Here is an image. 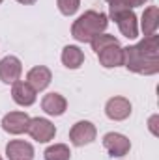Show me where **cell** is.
I'll return each mask as SVG.
<instances>
[{
    "instance_id": "1",
    "label": "cell",
    "mask_w": 159,
    "mask_h": 160,
    "mask_svg": "<svg viewBox=\"0 0 159 160\" xmlns=\"http://www.w3.org/2000/svg\"><path fill=\"white\" fill-rule=\"evenodd\" d=\"M109 26V19L101 11H86L71 26V36L80 43H90L96 36L103 34Z\"/></svg>"
},
{
    "instance_id": "2",
    "label": "cell",
    "mask_w": 159,
    "mask_h": 160,
    "mask_svg": "<svg viewBox=\"0 0 159 160\" xmlns=\"http://www.w3.org/2000/svg\"><path fill=\"white\" fill-rule=\"evenodd\" d=\"M123 50V63L131 73H139V75H156L159 73V58H148L144 54H140V50L131 45V47H125L122 48Z\"/></svg>"
},
{
    "instance_id": "3",
    "label": "cell",
    "mask_w": 159,
    "mask_h": 160,
    "mask_svg": "<svg viewBox=\"0 0 159 160\" xmlns=\"http://www.w3.org/2000/svg\"><path fill=\"white\" fill-rule=\"evenodd\" d=\"M109 17H111L112 21H116L122 36H125L127 39L139 38V24H137V15L133 13V9H129V8H120V6H111Z\"/></svg>"
},
{
    "instance_id": "4",
    "label": "cell",
    "mask_w": 159,
    "mask_h": 160,
    "mask_svg": "<svg viewBox=\"0 0 159 160\" xmlns=\"http://www.w3.org/2000/svg\"><path fill=\"white\" fill-rule=\"evenodd\" d=\"M26 132H28L36 142L47 143V142H51V140L54 138L56 127H54L49 119H45V118H34V119H30V123H28V130H26Z\"/></svg>"
},
{
    "instance_id": "5",
    "label": "cell",
    "mask_w": 159,
    "mask_h": 160,
    "mask_svg": "<svg viewBox=\"0 0 159 160\" xmlns=\"http://www.w3.org/2000/svg\"><path fill=\"white\" fill-rule=\"evenodd\" d=\"M96 134H97V130H96V127H94L90 121H79V123H75V125L71 127V130H69V140H71L73 145L82 147V145L92 143V142L96 140Z\"/></svg>"
},
{
    "instance_id": "6",
    "label": "cell",
    "mask_w": 159,
    "mask_h": 160,
    "mask_svg": "<svg viewBox=\"0 0 159 160\" xmlns=\"http://www.w3.org/2000/svg\"><path fill=\"white\" fill-rule=\"evenodd\" d=\"M103 147L109 151L111 157H125L131 149V142L118 132H107L103 136Z\"/></svg>"
},
{
    "instance_id": "7",
    "label": "cell",
    "mask_w": 159,
    "mask_h": 160,
    "mask_svg": "<svg viewBox=\"0 0 159 160\" xmlns=\"http://www.w3.org/2000/svg\"><path fill=\"white\" fill-rule=\"evenodd\" d=\"M105 114L112 121H123L131 116V102L125 97H112L105 104Z\"/></svg>"
},
{
    "instance_id": "8",
    "label": "cell",
    "mask_w": 159,
    "mask_h": 160,
    "mask_svg": "<svg viewBox=\"0 0 159 160\" xmlns=\"http://www.w3.org/2000/svg\"><path fill=\"white\" fill-rule=\"evenodd\" d=\"M28 123H30L28 114H25V112H9L2 119V128L8 134H23V132L28 130Z\"/></svg>"
},
{
    "instance_id": "9",
    "label": "cell",
    "mask_w": 159,
    "mask_h": 160,
    "mask_svg": "<svg viewBox=\"0 0 159 160\" xmlns=\"http://www.w3.org/2000/svg\"><path fill=\"white\" fill-rule=\"evenodd\" d=\"M23 73V65L21 60L15 56H6L0 60V80L6 84H13L21 78Z\"/></svg>"
},
{
    "instance_id": "10",
    "label": "cell",
    "mask_w": 159,
    "mask_h": 160,
    "mask_svg": "<svg viewBox=\"0 0 159 160\" xmlns=\"http://www.w3.org/2000/svg\"><path fill=\"white\" fill-rule=\"evenodd\" d=\"M36 89L28 84V82H13V88H11V97L17 104L21 106H32L36 102Z\"/></svg>"
},
{
    "instance_id": "11",
    "label": "cell",
    "mask_w": 159,
    "mask_h": 160,
    "mask_svg": "<svg viewBox=\"0 0 159 160\" xmlns=\"http://www.w3.org/2000/svg\"><path fill=\"white\" fill-rule=\"evenodd\" d=\"M97 58H99V63L105 67V69H112V67H120L123 63V50L120 45H111L103 50L97 52Z\"/></svg>"
},
{
    "instance_id": "12",
    "label": "cell",
    "mask_w": 159,
    "mask_h": 160,
    "mask_svg": "<svg viewBox=\"0 0 159 160\" xmlns=\"http://www.w3.org/2000/svg\"><path fill=\"white\" fill-rule=\"evenodd\" d=\"M6 155L9 160H32L34 158V147L28 142L13 140L6 145Z\"/></svg>"
},
{
    "instance_id": "13",
    "label": "cell",
    "mask_w": 159,
    "mask_h": 160,
    "mask_svg": "<svg viewBox=\"0 0 159 160\" xmlns=\"http://www.w3.org/2000/svg\"><path fill=\"white\" fill-rule=\"evenodd\" d=\"M52 80V75H51V69L45 67V65H38V67H32L26 75V82L36 89V91H41L45 89Z\"/></svg>"
},
{
    "instance_id": "14",
    "label": "cell",
    "mask_w": 159,
    "mask_h": 160,
    "mask_svg": "<svg viewBox=\"0 0 159 160\" xmlns=\"http://www.w3.org/2000/svg\"><path fill=\"white\" fill-rule=\"evenodd\" d=\"M41 108L49 116H62L68 108V101L60 93H47L41 101Z\"/></svg>"
},
{
    "instance_id": "15",
    "label": "cell",
    "mask_w": 159,
    "mask_h": 160,
    "mask_svg": "<svg viewBox=\"0 0 159 160\" xmlns=\"http://www.w3.org/2000/svg\"><path fill=\"white\" fill-rule=\"evenodd\" d=\"M157 26H159V8L157 6H150V8L144 9V13H142V21H140V28H142L144 38L156 34Z\"/></svg>"
},
{
    "instance_id": "16",
    "label": "cell",
    "mask_w": 159,
    "mask_h": 160,
    "mask_svg": "<svg viewBox=\"0 0 159 160\" xmlns=\"http://www.w3.org/2000/svg\"><path fill=\"white\" fill-rule=\"evenodd\" d=\"M62 63L68 67V69H79L80 65L84 63V54L79 47L75 45H68L64 47L62 50Z\"/></svg>"
},
{
    "instance_id": "17",
    "label": "cell",
    "mask_w": 159,
    "mask_h": 160,
    "mask_svg": "<svg viewBox=\"0 0 159 160\" xmlns=\"http://www.w3.org/2000/svg\"><path fill=\"white\" fill-rule=\"evenodd\" d=\"M140 54L148 56V58H159V36L152 34V36H146L144 39L140 41L139 45H135Z\"/></svg>"
},
{
    "instance_id": "18",
    "label": "cell",
    "mask_w": 159,
    "mask_h": 160,
    "mask_svg": "<svg viewBox=\"0 0 159 160\" xmlns=\"http://www.w3.org/2000/svg\"><path fill=\"white\" fill-rule=\"evenodd\" d=\"M69 158H71V151L64 143H54L45 151V160H69Z\"/></svg>"
},
{
    "instance_id": "19",
    "label": "cell",
    "mask_w": 159,
    "mask_h": 160,
    "mask_svg": "<svg viewBox=\"0 0 159 160\" xmlns=\"http://www.w3.org/2000/svg\"><path fill=\"white\" fill-rule=\"evenodd\" d=\"M90 45H92V50H96V54H97L99 50H103V48H107V47H111V45H120V43L114 36L99 34V36H96L94 39L90 41Z\"/></svg>"
},
{
    "instance_id": "20",
    "label": "cell",
    "mask_w": 159,
    "mask_h": 160,
    "mask_svg": "<svg viewBox=\"0 0 159 160\" xmlns=\"http://www.w3.org/2000/svg\"><path fill=\"white\" fill-rule=\"evenodd\" d=\"M56 6H58V9H60L62 15L69 17V15L77 13V9H79V6H80V0H56Z\"/></svg>"
},
{
    "instance_id": "21",
    "label": "cell",
    "mask_w": 159,
    "mask_h": 160,
    "mask_svg": "<svg viewBox=\"0 0 159 160\" xmlns=\"http://www.w3.org/2000/svg\"><path fill=\"white\" fill-rule=\"evenodd\" d=\"M111 6H120V8H129V2L127 0H107ZM131 9V8H129Z\"/></svg>"
},
{
    "instance_id": "22",
    "label": "cell",
    "mask_w": 159,
    "mask_h": 160,
    "mask_svg": "<svg viewBox=\"0 0 159 160\" xmlns=\"http://www.w3.org/2000/svg\"><path fill=\"white\" fill-rule=\"evenodd\" d=\"M129 2V8H137V6H142L146 0H127Z\"/></svg>"
},
{
    "instance_id": "23",
    "label": "cell",
    "mask_w": 159,
    "mask_h": 160,
    "mask_svg": "<svg viewBox=\"0 0 159 160\" xmlns=\"http://www.w3.org/2000/svg\"><path fill=\"white\" fill-rule=\"evenodd\" d=\"M19 4H25V6H30V4H34L36 0H17Z\"/></svg>"
},
{
    "instance_id": "24",
    "label": "cell",
    "mask_w": 159,
    "mask_h": 160,
    "mask_svg": "<svg viewBox=\"0 0 159 160\" xmlns=\"http://www.w3.org/2000/svg\"><path fill=\"white\" fill-rule=\"evenodd\" d=\"M0 4H2V0H0Z\"/></svg>"
},
{
    "instance_id": "25",
    "label": "cell",
    "mask_w": 159,
    "mask_h": 160,
    "mask_svg": "<svg viewBox=\"0 0 159 160\" xmlns=\"http://www.w3.org/2000/svg\"><path fill=\"white\" fill-rule=\"evenodd\" d=\"M0 160H2V157H0Z\"/></svg>"
}]
</instances>
